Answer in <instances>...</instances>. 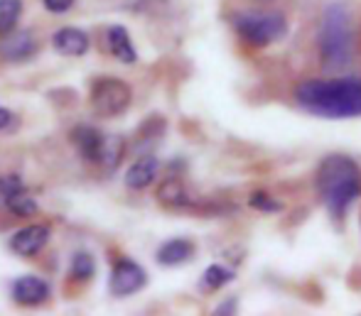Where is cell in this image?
<instances>
[{
	"label": "cell",
	"instance_id": "8992f818",
	"mask_svg": "<svg viewBox=\"0 0 361 316\" xmlns=\"http://www.w3.org/2000/svg\"><path fill=\"white\" fill-rule=\"evenodd\" d=\"M147 284L145 267L133 258H118L111 265L109 272V292L116 299H126L138 294Z\"/></svg>",
	"mask_w": 361,
	"mask_h": 316
},
{
	"label": "cell",
	"instance_id": "2e32d148",
	"mask_svg": "<svg viewBox=\"0 0 361 316\" xmlns=\"http://www.w3.org/2000/svg\"><path fill=\"white\" fill-rule=\"evenodd\" d=\"M0 201H3L5 211H8L10 216H15V218H32L35 213L39 211L37 198L27 191V187H25V189H20V191H15V194H10V196H3Z\"/></svg>",
	"mask_w": 361,
	"mask_h": 316
},
{
	"label": "cell",
	"instance_id": "7402d4cb",
	"mask_svg": "<svg viewBox=\"0 0 361 316\" xmlns=\"http://www.w3.org/2000/svg\"><path fill=\"white\" fill-rule=\"evenodd\" d=\"M248 203H251V208H256V211H263V213L283 211V203L278 201V198H273L271 194H266V191H253L251 198H248Z\"/></svg>",
	"mask_w": 361,
	"mask_h": 316
},
{
	"label": "cell",
	"instance_id": "277c9868",
	"mask_svg": "<svg viewBox=\"0 0 361 316\" xmlns=\"http://www.w3.org/2000/svg\"><path fill=\"white\" fill-rule=\"evenodd\" d=\"M231 25L238 37L256 49L271 47L288 34L286 15L276 10H241L231 15Z\"/></svg>",
	"mask_w": 361,
	"mask_h": 316
},
{
	"label": "cell",
	"instance_id": "6da1fadb",
	"mask_svg": "<svg viewBox=\"0 0 361 316\" xmlns=\"http://www.w3.org/2000/svg\"><path fill=\"white\" fill-rule=\"evenodd\" d=\"M295 101L319 118H354L361 115V76L305 79L295 86Z\"/></svg>",
	"mask_w": 361,
	"mask_h": 316
},
{
	"label": "cell",
	"instance_id": "ffe728a7",
	"mask_svg": "<svg viewBox=\"0 0 361 316\" xmlns=\"http://www.w3.org/2000/svg\"><path fill=\"white\" fill-rule=\"evenodd\" d=\"M123 155H126V140L121 135H109L106 155H104V162H101L104 175H114L121 167V162H123Z\"/></svg>",
	"mask_w": 361,
	"mask_h": 316
},
{
	"label": "cell",
	"instance_id": "5bb4252c",
	"mask_svg": "<svg viewBox=\"0 0 361 316\" xmlns=\"http://www.w3.org/2000/svg\"><path fill=\"white\" fill-rule=\"evenodd\" d=\"M197 246L190 238H170L155 251V260L162 267H177V265H185L195 258Z\"/></svg>",
	"mask_w": 361,
	"mask_h": 316
},
{
	"label": "cell",
	"instance_id": "e0dca14e",
	"mask_svg": "<svg viewBox=\"0 0 361 316\" xmlns=\"http://www.w3.org/2000/svg\"><path fill=\"white\" fill-rule=\"evenodd\" d=\"M99 272V263H96L94 253L91 251H74L69 258V277L74 282H91Z\"/></svg>",
	"mask_w": 361,
	"mask_h": 316
},
{
	"label": "cell",
	"instance_id": "ba28073f",
	"mask_svg": "<svg viewBox=\"0 0 361 316\" xmlns=\"http://www.w3.org/2000/svg\"><path fill=\"white\" fill-rule=\"evenodd\" d=\"M39 52V42L35 30L18 27L0 37V62L5 64H27Z\"/></svg>",
	"mask_w": 361,
	"mask_h": 316
},
{
	"label": "cell",
	"instance_id": "7a4b0ae2",
	"mask_svg": "<svg viewBox=\"0 0 361 316\" xmlns=\"http://www.w3.org/2000/svg\"><path fill=\"white\" fill-rule=\"evenodd\" d=\"M314 187L332 216L342 218L361 194V170L347 155H329L319 162Z\"/></svg>",
	"mask_w": 361,
	"mask_h": 316
},
{
	"label": "cell",
	"instance_id": "603a6c76",
	"mask_svg": "<svg viewBox=\"0 0 361 316\" xmlns=\"http://www.w3.org/2000/svg\"><path fill=\"white\" fill-rule=\"evenodd\" d=\"M76 0H42V8L49 15H67L69 10H74Z\"/></svg>",
	"mask_w": 361,
	"mask_h": 316
},
{
	"label": "cell",
	"instance_id": "52a82bcc",
	"mask_svg": "<svg viewBox=\"0 0 361 316\" xmlns=\"http://www.w3.org/2000/svg\"><path fill=\"white\" fill-rule=\"evenodd\" d=\"M49 241H52V226H49V223L35 221V223H25L18 231L10 233L8 248H10V253L18 255V258L30 260V258H37V255L49 246Z\"/></svg>",
	"mask_w": 361,
	"mask_h": 316
},
{
	"label": "cell",
	"instance_id": "5b68a950",
	"mask_svg": "<svg viewBox=\"0 0 361 316\" xmlns=\"http://www.w3.org/2000/svg\"><path fill=\"white\" fill-rule=\"evenodd\" d=\"M133 103V89L118 76H99L89 86V106L99 118H118Z\"/></svg>",
	"mask_w": 361,
	"mask_h": 316
},
{
	"label": "cell",
	"instance_id": "cb8c5ba5",
	"mask_svg": "<svg viewBox=\"0 0 361 316\" xmlns=\"http://www.w3.org/2000/svg\"><path fill=\"white\" fill-rule=\"evenodd\" d=\"M15 123H18V115H15L10 108H5V106H0V132L13 130Z\"/></svg>",
	"mask_w": 361,
	"mask_h": 316
},
{
	"label": "cell",
	"instance_id": "9c48e42d",
	"mask_svg": "<svg viewBox=\"0 0 361 316\" xmlns=\"http://www.w3.org/2000/svg\"><path fill=\"white\" fill-rule=\"evenodd\" d=\"M10 297L18 307H25V309H37L42 304L49 302L52 297V284L49 279H44L42 274H20L18 279H13L10 284Z\"/></svg>",
	"mask_w": 361,
	"mask_h": 316
},
{
	"label": "cell",
	"instance_id": "ac0fdd59",
	"mask_svg": "<svg viewBox=\"0 0 361 316\" xmlns=\"http://www.w3.org/2000/svg\"><path fill=\"white\" fill-rule=\"evenodd\" d=\"M162 132H165V120H162L160 115H147V120L138 127V132H135V150L143 152L145 147L155 145L162 137Z\"/></svg>",
	"mask_w": 361,
	"mask_h": 316
},
{
	"label": "cell",
	"instance_id": "7c38bea8",
	"mask_svg": "<svg viewBox=\"0 0 361 316\" xmlns=\"http://www.w3.org/2000/svg\"><path fill=\"white\" fill-rule=\"evenodd\" d=\"M157 175H160V160L152 152H143L138 160L128 165L123 175V184L130 191H145L155 184Z\"/></svg>",
	"mask_w": 361,
	"mask_h": 316
},
{
	"label": "cell",
	"instance_id": "d6986e66",
	"mask_svg": "<svg viewBox=\"0 0 361 316\" xmlns=\"http://www.w3.org/2000/svg\"><path fill=\"white\" fill-rule=\"evenodd\" d=\"M25 13V0H0V37L20 27Z\"/></svg>",
	"mask_w": 361,
	"mask_h": 316
},
{
	"label": "cell",
	"instance_id": "8fae6325",
	"mask_svg": "<svg viewBox=\"0 0 361 316\" xmlns=\"http://www.w3.org/2000/svg\"><path fill=\"white\" fill-rule=\"evenodd\" d=\"M52 49L59 57L81 59V57H86L91 49V34L81 27H74V25H64V27L54 30Z\"/></svg>",
	"mask_w": 361,
	"mask_h": 316
},
{
	"label": "cell",
	"instance_id": "3957f363",
	"mask_svg": "<svg viewBox=\"0 0 361 316\" xmlns=\"http://www.w3.org/2000/svg\"><path fill=\"white\" fill-rule=\"evenodd\" d=\"M317 52L324 69H344L357 54L354 18L344 3H332L322 13L317 30Z\"/></svg>",
	"mask_w": 361,
	"mask_h": 316
},
{
	"label": "cell",
	"instance_id": "44dd1931",
	"mask_svg": "<svg viewBox=\"0 0 361 316\" xmlns=\"http://www.w3.org/2000/svg\"><path fill=\"white\" fill-rule=\"evenodd\" d=\"M233 279H236L233 270L224 267V265H209V267L204 270V274H202V284H204V289H212V292L226 287Z\"/></svg>",
	"mask_w": 361,
	"mask_h": 316
},
{
	"label": "cell",
	"instance_id": "9a60e30c",
	"mask_svg": "<svg viewBox=\"0 0 361 316\" xmlns=\"http://www.w3.org/2000/svg\"><path fill=\"white\" fill-rule=\"evenodd\" d=\"M155 196L165 208H190L192 203H195L190 196V191H187L185 182H182L180 175H175V172H172V175L167 177L160 187H157Z\"/></svg>",
	"mask_w": 361,
	"mask_h": 316
},
{
	"label": "cell",
	"instance_id": "4fadbf2b",
	"mask_svg": "<svg viewBox=\"0 0 361 316\" xmlns=\"http://www.w3.org/2000/svg\"><path fill=\"white\" fill-rule=\"evenodd\" d=\"M104 39H106V49H109V54L116 62L128 64V66L138 62V49H135L128 27H123V25H111V27H106Z\"/></svg>",
	"mask_w": 361,
	"mask_h": 316
},
{
	"label": "cell",
	"instance_id": "30bf717a",
	"mask_svg": "<svg viewBox=\"0 0 361 316\" xmlns=\"http://www.w3.org/2000/svg\"><path fill=\"white\" fill-rule=\"evenodd\" d=\"M69 140H72V145L76 147L81 160L89 162V165L101 167L104 155H106V145H109V135H106L101 127H96L91 123H79L72 127Z\"/></svg>",
	"mask_w": 361,
	"mask_h": 316
},
{
	"label": "cell",
	"instance_id": "d4e9b609",
	"mask_svg": "<svg viewBox=\"0 0 361 316\" xmlns=\"http://www.w3.org/2000/svg\"><path fill=\"white\" fill-rule=\"evenodd\" d=\"M236 299H226V302H221L219 307L214 309V314H233L236 312Z\"/></svg>",
	"mask_w": 361,
	"mask_h": 316
}]
</instances>
